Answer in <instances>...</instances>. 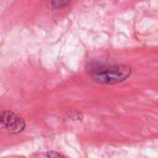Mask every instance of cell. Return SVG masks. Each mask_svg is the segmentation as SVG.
I'll use <instances>...</instances> for the list:
<instances>
[{
	"instance_id": "obj_1",
	"label": "cell",
	"mask_w": 158,
	"mask_h": 158,
	"mask_svg": "<svg viewBox=\"0 0 158 158\" xmlns=\"http://www.w3.org/2000/svg\"><path fill=\"white\" fill-rule=\"evenodd\" d=\"M131 73V69L129 66L124 65H118L112 66L103 70L96 71L93 74V79L104 84H115L121 82L129 78Z\"/></svg>"
},
{
	"instance_id": "obj_2",
	"label": "cell",
	"mask_w": 158,
	"mask_h": 158,
	"mask_svg": "<svg viewBox=\"0 0 158 158\" xmlns=\"http://www.w3.org/2000/svg\"><path fill=\"white\" fill-rule=\"evenodd\" d=\"M1 127L9 133H19L25 128L24 119L12 111H3L1 114Z\"/></svg>"
}]
</instances>
